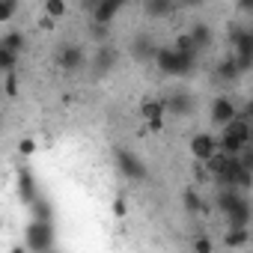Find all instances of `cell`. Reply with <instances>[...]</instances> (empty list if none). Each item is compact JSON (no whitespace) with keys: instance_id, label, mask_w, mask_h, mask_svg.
<instances>
[{"instance_id":"6da1fadb","label":"cell","mask_w":253,"mask_h":253,"mask_svg":"<svg viewBox=\"0 0 253 253\" xmlns=\"http://www.w3.org/2000/svg\"><path fill=\"white\" fill-rule=\"evenodd\" d=\"M197 66V54L194 51H179L176 45H161L155 54V69L167 78H185L191 75Z\"/></svg>"},{"instance_id":"7a4b0ae2","label":"cell","mask_w":253,"mask_h":253,"mask_svg":"<svg viewBox=\"0 0 253 253\" xmlns=\"http://www.w3.org/2000/svg\"><path fill=\"white\" fill-rule=\"evenodd\" d=\"M24 247L30 253H42V250H51L54 247V223L51 220H42V217H33L24 229Z\"/></svg>"},{"instance_id":"3957f363","label":"cell","mask_w":253,"mask_h":253,"mask_svg":"<svg viewBox=\"0 0 253 253\" xmlns=\"http://www.w3.org/2000/svg\"><path fill=\"white\" fill-rule=\"evenodd\" d=\"M229 42H232V54L238 57L241 69L253 66V27L250 24H235L229 30Z\"/></svg>"},{"instance_id":"277c9868","label":"cell","mask_w":253,"mask_h":253,"mask_svg":"<svg viewBox=\"0 0 253 253\" xmlns=\"http://www.w3.org/2000/svg\"><path fill=\"white\" fill-rule=\"evenodd\" d=\"M116 170L122 173V179H128V182H146V176H149L143 158H137L131 149H119L116 152Z\"/></svg>"},{"instance_id":"5b68a950","label":"cell","mask_w":253,"mask_h":253,"mask_svg":"<svg viewBox=\"0 0 253 253\" xmlns=\"http://www.w3.org/2000/svg\"><path fill=\"white\" fill-rule=\"evenodd\" d=\"M217 149H220V134H211V131H197L188 140V152L194 161H209Z\"/></svg>"},{"instance_id":"8992f818","label":"cell","mask_w":253,"mask_h":253,"mask_svg":"<svg viewBox=\"0 0 253 253\" xmlns=\"http://www.w3.org/2000/svg\"><path fill=\"white\" fill-rule=\"evenodd\" d=\"M238 113H241V110H238V104H235L229 95H217V98H211V104H209V119H211L214 128H223V125L232 122Z\"/></svg>"},{"instance_id":"52a82bcc","label":"cell","mask_w":253,"mask_h":253,"mask_svg":"<svg viewBox=\"0 0 253 253\" xmlns=\"http://www.w3.org/2000/svg\"><path fill=\"white\" fill-rule=\"evenodd\" d=\"M57 66L63 72H81L86 66V54L81 45H63V51L57 54Z\"/></svg>"},{"instance_id":"ba28073f","label":"cell","mask_w":253,"mask_h":253,"mask_svg":"<svg viewBox=\"0 0 253 253\" xmlns=\"http://www.w3.org/2000/svg\"><path fill=\"white\" fill-rule=\"evenodd\" d=\"M158 48H161V45H155V42H152V36H146V33L131 39V57H134L137 63H155Z\"/></svg>"},{"instance_id":"9c48e42d","label":"cell","mask_w":253,"mask_h":253,"mask_svg":"<svg viewBox=\"0 0 253 253\" xmlns=\"http://www.w3.org/2000/svg\"><path fill=\"white\" fill-rule=\"evenodd\" d=\"M164 104H167V113H173V116H188V113H194V107H197V101H194V95L191 92H170L167 98H164Z\"/></svg>"},{"instance_id":"30bf717a","label":"cell","mask_w":253,"mask_h":253,"mask_svg":"<svg viewBox=\"0 0 253 253\" xmlns=\"http://www.w3.org/2000/svg\"><path fill=\"white\" fill-rule=\"evenodd\" d=\"M241 63H238V57L232 54V57H223L217 66H214V78L220 81V84H235L238 78H241Z\"/></svg>"},{"instance_id":"8fae6325","label":"cell","mask_w":253,"mask_h":253,"mask_svg":"<svg viewBox=\"0 0 253 253\" xmlns=\"http://www.w3.org/2000/svg\"><path fill=\"white\" fill-rule=\"evenodd\" d=\"M122 6L116 3V0H98L95 3V9L89 12V18H92V24L95 27H107L113 18H116V12H119Z\"/></svg>"},{"instance_id":"7c38bea8","label":"cell","mask_w":253,"mask_h":253,"mask_svg":"<svg viewBox=\"0 0 253 253\" xmlns=\"http://www.w3.org/2000/svg\"><path fill=\"white\" fill-rule=\"evenodd\" d=\"M220 244L223 247H229V250H241V247H247L250 244V229L247 226H226V232H223V238H220Z\"/></svg>"},{"instance_id":"4fadbf2b","label":"cell","mask_w":253,"mask_h":253,"mask_svg":"<svg viewBox=\"0 0 253 253\" xmlns=\"http://www.w3.org/2000/svg\"><path fill=\"white\" fill-rule=\"evenodd\" d=\"M18 197L24 200V206H30V203L39 197V191H36V179H33L30 170H21V173H18Z\"/></svg>"},{"instance_id":"5bb4252c","label":"cell","mask_w":253,"mask_h":253,"mask_svg":"<svg viewBox=\"0 0 253 253\" xmlns=\"http://www.w3.org/2000/svg\"><path fill=\"white\" fill-rule=\"evenodd\" d=\"M188 33H191V39H194V48H197V51H206V48L211 45V39H214V36H211V27H209V24H203V21L191 24V27H188Z\"/></svg>"},{"instance_id":"9a60e30c","label":"cell","mask_w":253,"mask_h":253,"mask_svg":"<svg viewBox=\"0 0 253 253\" xmlns=\"http://www.w3.org/2000/svg\"><path fill=\"white\" fill-rule=\"evenodd\" d=\"M140 119L143 122H149V119H158V116H167V104H164V98H146V101H140Z\"/></svg>"},{"instance_id":"2e32d148","label":"cell","mask_w":253,"mask_h":253,"mask_svg":"<svg viewBox=\"0 0 253 253\" xmlns=\"http://www.w3.org/2000/svg\"><path fill=\"white\" fill-rule=\"evenodd\" d=\"M143 9H146L149 18H167V15H173V9H176V0H146Z\"/></svg>"},{"instance_id":"e0dca14e","label":"cell","mask_w":253,"mask_h":253,"mask_svg":"<svg viewBox=\"0 0 253 253\" xmlns=\"http://www.w3.org/2000/svg\"><path fill=\"white\" fill-rule=\"evenodd\" d=\"M182 203H185V209H188L191 214H203V211H206V203H203V197L197 194V188H185Z\"/></svg>"},{"instance_id":"ac0fdd59","label":"cell","mask_w":253,"mask_h":253,"mask_svg":"<svg viewBox=\"0 0 253 253\" xmlns=\"http://www.w3.org/2000/svg\"><path fill=\"white\" fill-rule=\"evenodd\" d=\"M42 12H48L51 18L63 21L69 15V3H66V0H42Z\"/></svg>"},{"instance_id":"d6986e66","label":"cell","mask_w":253,"mask_h":253,"mask_svg":"<svg viewBox=\"0 0 253 253\" xmlns=\"http://www.w3.org/2000/svg\"><path fill=\"white\" fill-rule=\"evenodd\" d=\"M18 57H21L18 51L0 45V69H3V72H15V69H18Z\"/></svg>"},{"instance_id":"ffe728a7","label":"cell","mask_w":253,"mask_h":253,"mask_svg":"<svg viewBox=\"0 0 253 253\" xmlns=\"http://www.w3.org/2000/svg\"><path fill=\"white\" fill-rule=\"evenodd\" d=\"M0 45H6V48H12V51L24 54V48H27V39H24V33H18V30H9V33H3Z\"/></svg>"},{"instance_id":"44dd1931","label":"cell","mask_w":253,"mask_h":253,"mask_svg":"<svg viewBox=\"0 0 253 253\" xmlns=\"http://www.w3.org/2000/svg\"><path fill=\"white\" fill-rule=\"evenodd\" d=\"M27 209H30V214H33V217H42V220H51V217H54L51 203H48V200H42V197H36Z\"/></svg>"},{"instance_id":"7402d4cb","label":"cell","mask_w":253,"mask_h":253,"mask_svg":"<svg viewBox=\"0 0 253 253\" xmlns=\"http://www.w3.org/2000/svg\"><path fill=\"white\" fill-rule=\"evenodd\" d=\"M18 69L15 72H3V95L6 98H18Z\"/></svg>"},{"instance_id":"603a6c76","label":"cell","mask_w":253,"mask_h":253,"mask_svg":"<svg viewBox=\"0 0 253 253\" xmlns=\"http://www.w3.org/2000/svg\"><path fill=\"white\" fill-rule=\"evenodd\" d=\"M15 12H18V0H0V21L3 24H9Z\"/></svg>"},{"instance_id":"cb8c5ba5","label":"cell","mask_w":253,"mask_h":253,"mask_svg":"<svg viewBox=\"0 0 253 253\" xmlns=\"http://www.w3.org/2000/svg\"><path fill=\"white\" fill-rule=\"evenodd\" d=\"M110 211H113V217H125V214H128V200H125V197H113L110 200Z\"/></svg>"},{"instance_id":"d4e9b609","label":"cell","mask_w":253,"mask_h":253,"mask_svg":"<svg viewBox=\"0 0 253 253\" xmlns=\"http://www.w3.org/2000/svg\"><path fill=\"white\" fill-rule=\"evenodd\" d=\"M18 155H21V158H33V155H36V140H33V137L18 140Z\"/></svg>"},{"instance_id":"484cf974","label":"cell","mask_w":253,"mask_h":253,"mask_svg":"<svg viewBox=\"0 0 253 253\" xmlns=\"http://www.w3.org/2000/svg\"><path fill=\"white\" fill-rule=\"evenodd\" d=\"M173 45H176V48H179V51H194V54H200V51H197V48H194V39H191V33H179V36H176V42H173Z\"/></svg>"},{"instance_id":"4316f807","label":"cell","mask_w":253,"mask_h":253,"mask_svg":"<svg viewBox=\"0 0 253 253\" xmlns=\"http://www.w3.org/2000/svg\"><path fill=\"white\" fill-rule=\"evenodd\" d=\"M164 128H167V116H158V119L146 122V134H161Z\"/></svg>"},{"instance_id":"83f0119b","label":"cell","mask_w":253,"mask_h":253,"mask_svg":"<svg viewBox=\"0 0 253 253\" xmlns=\"http://www.w3.org/2000/svg\"><path fill=\"white\" fill-rule=\"evenodd\" d=\"M95 63H98V69H101V72H107V69L113 66V51H110V48H104V51L95 57Z\"/></svg>"},{"instance_id":"f1b7e54d","label":"cell","mask_w":253,"mask_h":253,"mask_svg":"<svg viewBox=\"0 0 253 253\" xmlns=\"http://www.w3.org/2000/svg\"><path fill=\"white\" fill-rule=\"evenodd\" d=\"M36 24H39V30H45V33H51V30H54V27H57V18H51V15H48V12H42V15H39V21H36Z\"/></svg>"},{"instance_id":"f546056e","label":"cell","mask_w":253,"mask_h":253,"mask_svg":"<svg viewBox=\"0 0 253 253\" xmlns=\"http://www.w3.org/2000/svg\"><path fill=\"white\" fill-rule=\"evenodd\" d=\"M191 250L209 253V250H214V241H209V238H194V241H191Z\"/></svg>"},{"instance_id":"4dcf8cb0","label":"cell","mask_w":253,"mask_h":253,"mask_svg":"<svg viewBox=\"0 0 253 253\" xmlns=\"http://www.w3.org/2000/svg\"><path fill=\"white\" fill-rule=\"evenodd\" d=\"M238 9L241 12H253V0H238Z\"/></svg>"},{"instance_id":"1f68e13d","label":"cell","mask_w":253,"mask_h":253,"mask_svg":"<svg viewBox=\"0 0 253 253\" xmlns=\"http://www.w3.org/2000/svg\"><path fill=\"white\" fill-rule=\"evenodd\" d=\"M182 3H188V6H197V3H203V0H182Z\"/></svg>"},{"instance_id":"d6a6232c","label":"cell","mask_w":253,"mask_h":253,"mask_svg":"<svg viewBox=\"0 0 253 253\" xmlns=\"http://www.w3.org/2000/svg\"><path fill=\"white\" fill-rule=\"evenodd\" d=\"M116 3H119V6H125V3H128V0H116Z\"/></svg>"}]
</instances>
